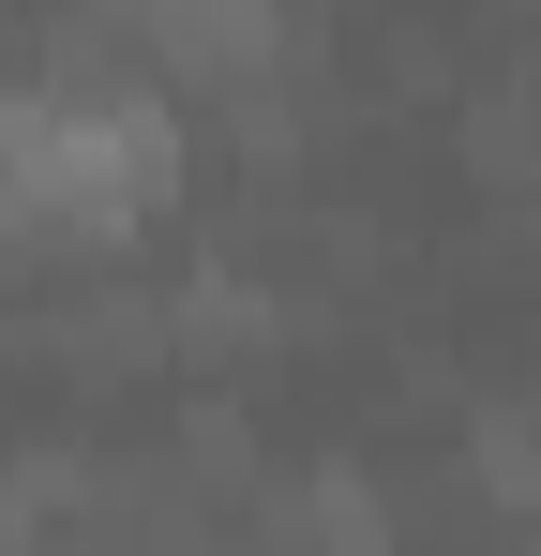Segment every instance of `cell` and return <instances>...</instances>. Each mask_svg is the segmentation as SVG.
I'll return each mask as SVG.
<instances>
[{
    "instance_id": "6da1fadb",
    "label": "cell",
    "mask_w": 541,
    "mask_h": 556,
    "mask_svg": "<svg viewBox=\"0 0 541 556\" xmlns=\"http://www.w3.org/2000/svg\"><path fill=\"white\" fill-rule=\"evenodd\" d=\"M180 181V105L151 76H15L0 91V226H46V241H121L151 195Z\"/></svg>"
},
{
    "instance_id": "7a4b0ae2",
    "label": "cell",
    "mask_w": 541,
    "mask_h": 556,
    "mask_svg": "<svg viewBox=\"0 0 541 556\" xmlns=\"http://www.w3.org/2000/svg\"><path fill=\"white\" fill-rule=\"evenodd\" d=\"M151 46H166L180 76H226V91L256 105V76L301 46V15H270V0H166V15H151Z\"/></svg>"
},
{
    "instance_id": "3957f363",
    "label": "cell",
    "mask_w": 541,
    "mask_h": 556,
    "mask_svg": "<svg viewBox=\"0 0 541 556\" xmlns=\"http://www.w3.org/2000/svg\"><path fill=\"white\" fill-rule=\"evenodd\" d=\"M376 527H391V511H376L361 466H301L286 511H270V542H286V556H376Z\"/></svg>"
},
{
    "instance_id": "277c9868",
    "label": "cell",
    "mask_w": 541,
    "mask_h": 556,
    "mask_svg": "<svg viewBox=\"0 0 541 556\" xmlns=\"http://www.w3.org/2000/svg\"><path fill=\"white\" fill-rule=\"evenodd\" d=\"M76 511H90V466L76 452H15L0 466V556H61Z\"/></svg>"
},
{
    "instance_id": "5b68a950",
    "label": "cell",
    "mask_w": 541,
    "mask_h": 556,
    "mask_svg": "<svg viewBox=\"0 0 541 556\" xmlns=\"http://www.w3.org/2000/svg\"><path fill=\"white\" fill-rule=\"evenodd\" d=\"M527 511H541V466H527Z\"/></svg>"
}]
</instances>
